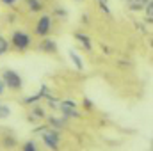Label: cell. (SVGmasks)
I'll list each match as a JSON object with an SVG mask.
<instances>
[{
  "label": "cell",
  "mask_w": 153,
  "mask_h": 151,
  "mask_svg": "<svg viewBox=\"0 0 153 151\" xmlns=\"http://www.w3.org/2000/svg\"><path fill=\"white\" fill-rule=\"evenodd\" d=\"M11 50V44H9V39L4 38L2 34H0V55H4V53H7Z\"/></svg>",
  "instance_id": "obj_12"
},
{
  "label": "cell",
  "mask_w": 153,
  "mask_h": 151,
  "mask_svg": "<svg viewBox=\"0 0 153 151\" xmlns=\"http://www.w3.org/2000/svg\"><path fill=\"white\" fill-rule=\"evenodd\" d=\"M22 150H23V151H38V142H36L34 139L25 141V142L22 144Z\"/></svg>",
  "instance_id": "obj_13"
},
{
  "label": "cell",
  "mask_w": 153,
  "mask_h": 151,
  "mask_svg": "<svg viewBox=\"0 0 153 151\" xmlns=\"http://www.w3.org/2000/svg\"><path fill=\"white\" fill-rule=\"evenodd\" d=\"M84 107L85 109H93V101H89V98H85L84 100Z\"/></svg>",
  "instance_id": "obj_19"
},
{
  "label": "cell",
  "mask_w": 153,
  "mask_h": 151,
  "mask_svg": "<svg viewBox=\"0 0 153 151\" xmlns=\"http://www.w3.org/2000/svg\"><path fill=\"white\" fill-rule=\"evenodd\" d=\"M39 50L45 52V53H57V43L53 39H50L48 36L46 38H41V41H39Z\"/></svg>",
  "instance_id": "obj_6"
},
{
  "label": "cell",
  "mask_w": 153,
  "mask_h": 151,
  "mask_svg": "<svg viewBox=\"0 0 153 151\" xmlns=\"http://www.w3.org/2000/svg\"><path fill=\"white\" fill-rule=\"evenodd\" d=\"M4 91H5V85H4V82H2V78H0V96L4 94Z\"/></svg>",
  "instance_id": "obj_20"
},
{
  "label": "cell",
  "mask_w": 153,
  "mask_h": 151,
  "mask_svg": "<svg viewBox=\"0 0 153 151\" xmlns=\"http://www.w3.org/2000/svg\"><path fill=\"white\" fill-rule=\"evenodd\" d=\"M5 7H13V5H16L18 4V0H0Z\"/></svg>",
  "instance_id": "obj_18"
},
{
  "label": "cell",
  "mask_w": 153,
  "mask_h": 151,
  "mask_svg": "<svg viewBox=\"0 0 153 151\" xmlns=\"http://www.w3.org/2000/svg\"><path fill=\"white\" fill-rule=\"evenodd\" d=\"M148 2H152V0H128V7L132 11H141V9L146 7Z\"/></svg>",
  "instance_id": "obj_11"
},
{
  "label": "cell",
  "mask_w": 153,
  "mask_h": 151,
  "mask_svg": "<svg viewBox=\"0 0 153 151\" xmlns=\"http://www.w3.org/2000/svg\"><path fill=\"white\" fill-rule=\"evenodd\" d=\"M78 2H82V0H78Z\"/></svg>",
  "instance_id": "obj_21"
},
{
  "label": "cell",
  "mask_w": 153,
  "mask_h": 151,
  "mask_svg": "<svg viewBox=\"0 0 153 151\" xmlns=\"http://www.w3.org/2000/svg\"><path fill=\"white\" fill-rule=\"evenodd\" d=\"M2 82L5 85V89H11V91H22L23 89V78L18 71L11 70V68H5L2 71Z\"/></svg>",
  "instance_id": "obj_2"
},
{
  "label": "cell",
  "mask_w": 153,
  "mask_h": 151,
  "mask_svg": "<svg viewBox=\"0 0 153 151\" xmlns=\"http://www.w3.org/2000/svg\"><path fill=\"white\" fill-rule=\"evenodd\" d=\"M57 107H59L62 117H76V119L80 117V112L76 110V103L73 100H61L57 103Z\"/></svg>",
  "instance_id": "obj_5"
},
{
  "label": "cell",
  "mask_w": 153,
  "mask_h": 151,
  "mask_svg": "<svg viewBox=\"0 0 153 151\" xmlns=\"http://www.w3.org/2000/svg\"><path fill=\"white\" fill-rule=\"evenodd\" d=\"M27 9L34 14V13H41L43 11V0H23Z\"/></svg>",
  "instance_id": "obj_7"
},
{
  "label": "cell",
  "mask_w": 153,
  "mask_h": 151,
  "mask_svg": "<svg viewBox=\"0 0 153 151\" xmlns=\"http://www.w3.org/2000/svg\"><path fill=\"white\" fill-rule=\"evenodd\" d=\"M52 29H53V18H52V14L43 13V14L39 16V20L36 21V25H34V36H38V38H46V36L52 32Z\"/></svg>",
  "instance_id": "obj_3"
},
{
  "label": "cell",
  "mask_w": 153,
  "mask_h": 151,
  "mask_svg": "<svg viewBox=\"0 0 153 151\" xmlns=\"http://www.w3.org/2000/svg\"><path fill=\"white\" fill-rule=\"evenodd\" d=\"M50 123L53 126H64V121L62 119H55V117H50Z\"/></svg>",
  "instance_id": "obj_16"
},
{
  "label": "cell",
  "mask_w": 153,
  "mask_h": 151,
  "mask_svg": "<svg viewBox=\"0 0 153 151\" xmlns=\"http://www.w3.org/2000/svg\"><path fill=\"white\" fill-rule=\"evenodd\" d=\"M14 142H16L14 139H4V141H2V144H4L5 148H13V146H14Z\"/></svg>",
  "instance_id": "obj_17"
},
{
  "label": "cell",
  "mask_w": 153,
  "mask_h": 151,
  "mask_svg": "<svg viewBox=\"0 0 153 151\" xmlns=\"http://www.w3.org/2000/svg\"><path fill=\"white\" fill-rule=\"evenodd\" d=\"M45 117H46V112H45V109H43V107H38V105H36V107H32V109H30L29 121H32V123H34L36 119H45Z\"/></svg>",
  "instance_id": "obj_8"
},
{
  "label": "cell",
  "mask_w": 153,
  "mask_h": 151,
  "mask_svg": "<svg viewBox=\"0 0 153 151\" xmlns=\"http://www.w3.org/2000/svg\"><path fill=\"white\" fill-rule=\"evenodd\" d=\"M70 59H71V62L76 66L78 71H84V61L80 59V55L76 53L75 50H70Z\"/></svg>",
  "instance_id": "obj_10"
},
{
  "label": "cell",
  "mask_w": 153,
  "mask_h": 151,
  "mask_svg": "<svg viewBox=\"0 0 153 151\" xmlns=\"http://www.w3.org/2000/svg\"><path fill=\"white\" fill-rule=\"evenodd\" d=\"M11 115V109L7 105H0V119H5Z\"/></svg>",
  "instance_id": "obj_15"
},
{
  "label": "cell",
  "mask_w": 153,
  "mask_h": 151,
  "mask_svg": "<svg viewBox=\"0 0 153 151\" xmlns=\"http://www.w3.org/2000/svg\"><path fill=\"white\" fill-rule=\"evenodd\" d=\"M75 39L76 41H80V44L85 48V50H93V44H91V38L89 36H85V34H82V32H75Z\"/></svg>",
  "instance_id": "obj_9"
},
{
  "label": "cell",
  "mask_w": 153,
  "mask_h": 151,
  "mask_svg": "<svg viewBox=\"0 0 153 151\" xmlns=\"http://www.w3.org/2000/svg\"><path fill=\"white\" fill-rule=\"evenodd\" d=\"M9 44L11 48H14L16 52H27L30 46H32V36L22 29H16L13 30L11 39H9Z\"/></svg>",
  "instance_id": "obj_1"
},
{
  "label": "cell",
  "mask_w": 153,
  "mask_h": 151,
  "mask_svg": "<svg viewBox=\"0 0 153 151\" xmlns=\"http://www.w3.org/2000/svg\"><path fill=\"white\" fill-rule=\"evenodd\" d=\"M41 141H43V144L48 150H59V146H61V135H59V132L53 130V128H48V126L41 132Z\"/></svg>",
  "instance_id": "obj_4"
},
{
  "label": "cell",
  "mask_w": 153,
  "mask_h": 151,
  "mask_svg": "<svg viewBox=\"0 0 153 151\" xmlns=\"http://www.w3.org/2000/svg\"><path fill=\"white\" fill-rule=\"evenodd\" d=\"M53 13H55V16H57V18H62V20H66V18H68V11H66L64 7H55V11H53Z\"/></svg>",
  "instance_id": "obj_14"
}]
</instances>
